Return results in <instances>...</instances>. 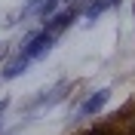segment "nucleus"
<instances>
[{
	"instance_id": "f257e3e1",
	"label": "nucleus",
	"mask_w": 135,
	"mask_h": 135,
	"mask_svg": "<svg viewBox=\"0 0 135 135\" xmlns=\"http://www.w3.org/2000/svg\"><path fill=\"white\" fill-rule=\"evenodd\" d=\"M52 46H55V37L43 28V31H37V34H31V37H25V43H22V49H18V52H22L28 61H37V59H43Z\"/></svg>"
},
{
	"instance_id": "f03ea898",
	"label": "nucleus",
	"mask_w": 135,
	"mask_h": 135,
	"mask_svg": "<svg viewBox=\"0 0 135 135\" xmlns=\"http://www.w3.org/2000/svg\"><path fill=\"white\" fill-rule=\"evenodd\" d=\"M77 18H80V12H77V9L71 6V9H65V12H55V16H49L46 22H43V28H46V31H49L52 37L59 40V37H61V34H65L71 25H74Z\"/></svg>"
},
{
	"instance_id": "7ed1b4c3",
	"label": "nucleus",
	"mask_w": 135,
	"mask_h": 135,
	"mask_svg": "<svg viewBox=\"0 0 135 135\" xmlns=\"http://www.w3.org/2000/svg\"><path fill=\"white\" fill-rule=\"evenodd\" d=\"M108 98H110V89H98V92H92L83 104H80L77 114H80V117H92V114H98V110L108 104Z\"/></svg>"
},
{
	"instance_id": "20e7f679",
	"label": "nucleus",
	"mask_w": 135,
	"mask_h": 135,
	"mask_svg": "<svg viewBox=\"0 0 135 135\" xmlns=\"http://www.w3.org/2000/svg\"><path fill=\"white\" fill-rule=\"evenodd\" d=\"M28 65H31V61H28L25 55H22V52H18L16 59H12V61H9L6 68H3V74H0V80H16L18 74H25V71H28Z\"/></svg>"
},
{
	"instance_id": "39448f33",
	"label": "nucleus",
	"mask_w": 135,
	"mask_h": 135,
	"mask_svg": "<svg viewBox=\"0 0 135 135\" xmlns=\"http://www.w3.org/2000/svg\"><path fill=\"white\" fill-rule=\"evenodd\" d=\"M40 3H43V0H25V9H22V18H25V16H31V12H34L37 6H40Z\"/></svg>"
},
{
	"instance_id": "423d86ee",
	"label": "nucleus",
	"mask_w": 135,
	"mask_h": 135,
	"mask_svg": "<svg viewBox=\"0 0 135 135\" xmlns=\"http://www.w3.org/2000/svg\"><path fill=\"white\" fill-rule=\"evenodd\" d=\"M6 108H9V98H0V117L6 114Z\"/></svg>"
},
{
	"instance_id": "0eeeda50",
	"label": "nucleus",
	"mask_w": 135,
	"mask_h": 135,
	"mask_svg": "<svg viewBox=\"0 0 135 135\" xmlns=\"http://www.w3.org/2000/svg\"><path fill=\"white\" fill-rule=\"evenodd\" d=\"M86 135H110V132H104V129H92V132H86Z\"/></svg>"
},
{
	"instance_id": "6e6552de",
	"label": "nucleus",
	"mask_w": 135,
	"mask_h": 135,
	"mask_svg": "<svg viewBox=\"0 0 135 135\" xmlns=\"http://www.w3.org/2000/svg\"><path fill=\"white\" fill-rule=\"evenodd\" d=\"M114 3H120V0H110V6H114Z\"/></svg>"
},
{
	"instance_id": "1a4fd4ad",
	"label": "nucleus",
	"mask_w": 135,
	"mask_h": 135,
	"mask_svg": "<svg viewBox=\"0 0 135 135\" xmlns=\"http://www.w3.org/2000/svg\"><path fill=\"white\" fill-rule=\"evenodd\" d=\"M0 126H3V117H0Z\"/></svg>"
},
{
	"instance_id": "9d476101",
	"label": "nucleus",
	"mask_w": 135,
	"mask_h": 135,
	"mask_svg": "<svg viewBox=\"0 0 135 135\" xmlns=\"http://www.w3.org/2000/svg\"><path fill=\"white\" fill-rule=\"evenodd\" d=\"M132 9H135V6H132Z\"/></svg>"
}]
</instances>
